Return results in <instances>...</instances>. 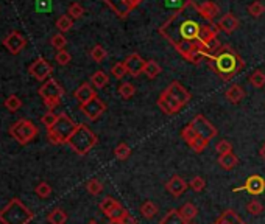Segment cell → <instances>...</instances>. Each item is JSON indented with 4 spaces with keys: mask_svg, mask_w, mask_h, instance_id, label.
I'll list each match as a JSON object with an SVG mask.
<instances>
[{
    "mask_svg": "<svg viewBox=\"0 0 265 224\" xmlns=\"http://www.w3.org/2000/svg\"><path fill=\"white\" fill-rule=\"evenodd\" d=\"M198 11V5L194 0L187 2L171 16V18L159 27V33L175 47L176 52L189 62L200 64V59L209 58L220 44L203 45L200 42V31L203 24L198 22L192 14Z\"/></svg>",
    "mask_w": 265,
    "mask_h": 224,
    "instance_id": "cell-1",
    "label": "cell"
},
{
    "mask_svg": "<svg viewBox=\"0 0 265 224\" xmlns=\"http://www.w3.org/2000/svg\"><path fill=\"white\" fill-rule=\"evenodd\" d=\"M211 69L220 76L223 81H231L239 72L243 70L245 61L242 56L232 50L228 45H220L218 49L208 58Z\"/></svg>",
    "mask_w": 265,
    "mask_h": 224,
    "instance_id": "cell-2",
    "label": "cell"
},
{
    "mask_svg": "<svg viewBox=\"0 0 265 224\" xmlns=\"http://www.w3.org/2000/svg\"><path fill=\"white\" fill-rule=\"evenodd\" d=\"M33 218L35 213L19 198H13L0 210V222L2 224H28Z\"/></svg>",
    "mask_w": 265,
    "mask_h": 224,
    "instance_id": "cell-3",
    "label": "cell"
},
{
    "mask_svg": "<svg viewBox=\"0 0 265 224\" xmlns=\"http://www.w3.org/2000/svg\"><path fill=\"white\" fill-rule=\"evenodd\" d=\"M97 143H99V137L86 125H78L73 134L70 136V139L67 140V145L78 156H86Z\"/></svg>",
    "mask_w": 265,
    "mask_h": 224,
    "instance_id": "cell-4",
    "label": "cell"
},
{
    "mask_svg": "<svg viewBox=\"0 0 265 224\" xmlns=\"http://www.w3.org/2000/svg\"><path fill=\"white\" fill-rule=\"evenodd\" d=\"M76 123L66 114V112H61L58 116L56 123L47 130V137H49L50 143L53 145H62V143H67L73 131L76 130Z\"/></svg>",
    "mask_w": 265,
    "mask_h": 224,
    "instance_id": "cell-5",
    "label": "cell"
},
{
    "mask_svg": "<svg viewBox=\"0 0 265 224\" xmlns=\"http://www.w3.org/2000/svg\"><path fill=\"white\" fill-rule=\"evenodd\" d=\"M10 134L16 142L21 143V145H28L31 140L36 139V136L39 134V130L31 120L22 119V120H18L16 123L11 125Z\"/></svg>",
    "mask_w": 265,
    "mask_h": 224,
    "instance_id": "cell-6",
    "label": "cell"
},
{
    "mask_svg": "<svg viewBox=\"0 0 265 224\" xmlns=\"http://www.w3.org/2000/svg\"><path fill=\"white\" fill-rule=\"evenodd\" d=\"M38 93H39V97L42 98L44 104L50 110H53L61 103V98L64 97V89L61 87V84L56 81V79L50 78L39 87Z\"/></svg>",
    "mask_w": 265,
    "mask_h": 224,
    "instance_id": "cell-7",
    "label": "cell"
},
{
    "mask_svg": "<svg viewBox=\"0 0 265 224\" xmlns=\"http://www.w3.org/2000/svg\"><path fill=\"white\" fill-rule=\"evenodd\" d=\"M189 126L192 128V130L201 137V139H205L208 142H211L215 136H217V128L205 117V116H195L192 119V122L189 123Z\"/></svg>",
    "mask_w": 265,
    "mask_h": 224,
    "instance_id": "cell-8",
    "label": "cell"
},
{
    "mask_svg": "<svg viewBox=\"0 0 265 224\" xmlns=\"http://www.w3.org/2000/svg\"><path fill=\"white\" fill-rule=\"evenodd\" d=\"M28 73L33 76L35 79H38V81H44L45 83L47 79H50V76L53 73V67L45 58L39 56V58H36L33 62L30 64Z\"/></svg>",
    "mask_w": 265,
    "mask_h": 224,
    "instance_id": "cell-9",
    "label": "cell"
},
{
    "mask_svg": "<svg viewBox=\"0 0 265 224\" xmlns=\"http://www.w3.org/2000/svg\"><path fill=\"white\" fill-rule=\"evenodd\" d=\"M103 2L114 11L117 18L125 19L136 7L140 5L142 0H103Z\"/></svg>",
    "mask_w": 265,
    "mask_h": 224,
    "instance_id": "cell-10",
    "label": "cell"
},
{
    "mask_svg": "<svg viewBox=\"0 0 265 224\" xmlns=\"http://www.w3.org/2000/svg\"><path fill=\"white\" fill-rule=\"evenodd\" d=\"M181 137L184 139V142L189 145L195 153H201V151H205L208 148V140L205 139H201L192 128L187 125L186 128H183V131H181Z\"/></svg>",
    "mask_w": 265,
    "mask_h": 224,
    "instance_id": "cell-11",
    "label": "cell"
},
{
    "mask_svg": "<svg viewBox=\"0 0 265 224\" xmlns=\"http://www.w3.org/2000/svg\"><path fill=\"white\" fill-rule=\"evenodd\" d=\"M4 47L5 49L11 53V55H18L21 53L24 49H25V45H27V39L24 38V35H21L19 31H11L10 35H7L4 38Z\"/></svg>",
    "mask_w": 265,
    "mask_h": 224,
    "instance_id": "cell-12",
    "label": "cell"
},
{
    "mask_svg": "<svg viewBox=\"0 0 265 224\" xmlns=\"http://www.w3.org/2000/svg\"><path fill=\"white\" fill-rule=\"evenodd\" d=\"M158 106H159V109L164 112V114H167V116L176 114V112H180V109L183 107V106L180 104V101H178L167 89H164V90L161 92L159 98H158Z\"/></svg>",
    "mask_w": 265,
    "mask_h": 224,
    "instance_id": "cell-13",
    "label": "cell"
},
{
    "mask_svg": "<svg viewBox=\"0 0 265 224\" xmlns=\"http://www.w3.org/2000/svg\"><path fill=\"white\" fill-rule=\"evenodd\" d=\"M240 190L246 191V193L253 195V196H259L265 191V179L259 174H251L242 187L236 188L234 191H240Z\"/></svg>",
    "mask_w": 265,
    "mask_h": 224,
    "instance_id": "cell-14",
    "label": "cell"
},
{
    "mask_svg": "<svg viewBox=\"0 0 265 224\" xmlns=\"http://www.w3.org/2000/svg\"><path fill=\"white\" fill-rule=\"evenodd\" d=\"M80 110L83 112V114L89 119V120H97L102 117V114L106 110V104L99 98H92L91 101L84 103V104H80Z\"/></svg>",
    "mask_w": 265,
    "mask_h": 224,
    "instance_id": "cell-15",
    "label": "cell"
},
{
    "mask_svg": "<svg viewBox=\"0 0 265 224\" xmlns=\"http://www.w3.org/2000/svg\"><path fill=\"white\" fill-rule=\"evenodd\" d=\"M123 62H125V67H127V70H128V75L136 78L140 73H144V67H145L147 61L140 56L139 53H131Z\"/></svg>",
    "mask_w": 265,
    "mask_h": 224,
    "instance_id": "cell-16",
    "label": "cell"
},
{
    "mask_svg": "<svg viewBox=\"0 0 265 224\" xmlns=\"http://www.w3.org/2000/svg\"><path fill=\"white\" fill-rule=\"evenodd\" d=\"M173 97L180 101V104L181 106H186L187 103L191 101V98H192V95L186 90V87L180 83V81H171L167 87H165Z\"/></svg>",
    "mask_w": 265,
    "mask_h": 224,
    "instance_id": "cell-17",
    "label": "cell"
},
{
    "mask_svg": "<svg viewBox=\"0 0 265 224\" xmlns=\"http://www.w3.org/2000/svg\"><path fill=\"white\" fill-rule=\"evenodd\" d=\"M187 182L181 178V176H178V174H175V176H171V178L167 181V184H165V188H167V191L171 195V196H175V198H178V196H181L184 191L187 190Z\"/></svg>",
    "mask_w": 265,
    "mask_h": 224,
    "instance_id": "cell-18",
    "label": "cell"
},
{
    "mask_svg": "<svg viewBox=\"0 0 265 224\" xmlns=\"http://www.w3.org/2000/svg\"><path fill=\"white\" fill-rule=\"evenodd\" d=\"M239 25H240L239 19H237L232 13H226V14H223L222 18L218 19V22H217L218 30L225 31L226 35H231L232 31H236V30L239 28Z\"/></svg>",
    "mask_w": 265,
    "mask_h": 224,
    "instance_id": "cell-19",
    "label": "cell"
},
{
    "mask_svg": "<svg viewBox=\"0 0 265 224\" xmlns=\"http://www.w3.org/2000/svg\"><path fill=\"white\" fill-rule=\"evenodd\" d=\"M198 13L205 21H208L209 24L214 22V19L220 13V7H218L212 0H208V2H203L201 5H198Z\"/></svg>",
    "mask_w": 265,
    "mask_h": 224,
    "instance_id": "cell-20",
    "label": "cell"
},
{
    "mask_svg": "<svg viewBox=\"0 0 265 224\" xmlns=\"http://www.w3.org/2000/svg\"><path fill=\"white\" fill-rule=\"evenodd\" d=\"M218 27L217 24H208L203 25L201 31H200V42L203 45H212L217 42V36H218Z\"/></svg>",
    "mask_w": 265,
    "mask_h": 224,
    "instance_id": "cell-21",
    "label": "cell"
},
{
    "mask_svg": "<svg viewBox=\"0 0 265 224\" xmlns=\"http://www.w3.org/2000/svg\"><path fill=\"white\" fill-rule=\"evenodd\" d=\"M73 97L76 98V101L80 104H84V103L91 101L92 98H96L97 93H96V89H94V86L91 83H83L73 92Z\"/></svg>",
    "mask_w": 265,
    "mask_h": 224,
    "instance_id": "cell-22",
    "label": "cell"
},
{
    "mask_svg": "<svg viewBox=\"0 0 265 224\" xmlns=\"http://www.w3.org/2000/svg\"><path fill=\"white\" fill-rule=\"evenodd\" d=\"M225 97H226V100H228L229 103L237 104V103H240V101L245 98V90H243V87H242L240 84H232V86L226 90Z\"/></svg>",
    "mask_w": 265,
    "mask_h": 224,
    "instance_id": "cell-23",
    "label": "cell"
},
{
    "mask_svg": "<svg viewBox=\"0 0 265 224\" xmlns=\"http://www.w3.org/2000/svg\"><path fill=\"white\" fill-rule=\"evenodd\" d=\"M218 165H220L223 170L229 171L232 170L234 167H236L239 164V157L234 154V153H228V154H222V156H218Z\"/></svg>",
    "mask_w": 265,
    "mask_h": 224,
    "instance_id": "cell-24",
    "label": "cell"
},
{
    "mask_svg": "<svg viewBox=\"0 0 265 224\" xmlns=\"http://www.w3.org/2000/svg\"><path fill=\"white\" fill-rule=\"evenodd\" d=\"M217 224H246L232 209H228L222 213V216L215 221Z\"/></svg>",
    "mask_w": 265,
    "mask_h": 224,
    "instance_id": "cell-25",
    "label": "cell"
},
{
    "mask_svg": "<svg viewBox=\"0 0 265 224\" xmlns=\"http://www.w3.org/2000/svg\"><path fill=\"white\" fill-rule=\"evenodd\" d=\"M159 224H187V221L181 216L180 210L171 209L161 218Z\"/></svg>",
    "mask_w": 265,
    "mask_h": 224,
    "instance_id": "cell-26",
    "label": "cell"
},
{
    "mask_svg": "<svg viewBox=\"0 0 265 224\" xmlns=\"http://www.w3.org/2000/svg\"><path fill=\"white\" fill-rule=\"evenodd\" d=\"M109 83V75H106L103 70H97V72H94L92 76H91V84L94 87H97V89H103L106 87Z\"/></svg>",
    "mask_w": 265,
    "mask_h": 224,
    "instance_id": "cell-27",
    "label": "cell"
},
{
    "mask_svg": "<svg viewBox=\"0 0 265 224\" xmlns=\"http://www.w3.org/2000/svg\"><path fill=\"white\" fill-rule=\"evenodd\" d=\"M180 210V213H181V216L187 221V222H191L192 219H195L197 218V215H198V209H197V205L195 204H192V202H186L181 209H178Z\"/></svg>",
    "mask_w": 265,
    "mask_h": 224,
    "instance_id": "cell-28",
    "label": "cell"
},
{
    "mask_svg": "<svg viewBox=\"0 0 265 224\" xmlns=\"http://www.w3.org/2000/svg\"><path fill=\"white\" fill-rule=\"evenodd\" d=\"M158 212H159L158 205H156L154 202H151V201H145L142 205H140V215H142L144 218H147V219L154 218L156 215H158Z\"/></svg>",
    "mask_w": 265,
    "mask_h": 224,
    "instance_id": "cell-29",
    "label": "cell"
},
{
    "mask_svg": "<svg viewBox=\"0 0 265 224\" xmlns=\"http://www.w3.org/2000/svg\"><path fill=\"white\" fill-rule=\"evenodd\" d=\"M47 221L50 224H66L67 221V213L62 209H53L49 216H47Z\"/></svg>",
    "mask_w": 265,
    "mask_h": 224,
    "instance_id": "cell-30",
    "label": "cell"
},
{
    "mask_svg": "<svg viewBox=\"0 0 265 224\" xmlns=\"http://www.w3.org/2000/svg\"><path fill=\"white\" fill-rule=\"evenodd\" d=\"M73 27V19L70 18L69 14H62L58 18L56 21V28L61 31V33H67V31H70Z\"/></svg>",
    "mask_w": 265,
    "mask_h": 224,
    "instance_id": "cell-31",
    "label": "cell"
},
{
    "mask_svg": "<svg viewBox=\"0 0 265 224\" xmlns=\"http://www.w3.org/2000/svg\"><path fill=\"white\" fill-rule=\"evenodd\" d=\"M248 81H249V84H251L253 87L260 89V87L265 86V73L257 69V70H254L251 75L248 76Z\"/></svg>",
    "mask_w": 265,
    "mask_h": 224,
    "instance_id": "cell-32",
    "label": "cell"
},
{
    "mask_svg": "<svg viewBox=\"0 0 265 224\" xmlns=\"http://www.w3.org/2000/svg\"><path fill=\"white\" fill-rule=\"evenodd\" d=\"M119 95L123 100H130L131 97H134L136 93V86L133 83H122L117 89Z\"/></svg>",
    "mask_w": 265,
    "mask_h": 224,
    "instance_id": "cell-33",
    "label": "cell"
},
{
    "mask_svg": "<svg viewBox=\"0 0 265 224\" xmlns=\"http://www.w3.org/2000/svg\"><path fill=\"white\" fill-rule=\"evenodd\" d=\"M119 204H120V202H119L117 199H114V198H111V196H106V198L99 204V209L108 216L109 213H111V210L116 209V207H117Z\"/></svg>",
    "mask_w": 265,
    "mask_h": 224,
    "instance_id": "cell-34",
    "label": "cell"
},
{
    "mask_svg": "<svg viewBox=\"0 0 265 224\" xmlns=\"http://www.w3.org/2000/svg\"><path fill=\"white\" fill-rule=\"evenodd\" d=\"M144 73L150 78V79H154L161 73V66L156 61H147L145 62V67H144Z\"/></svg>",
    "mask_w": 265,
    "mask_h": 224,
    "instance_id": "cell-35",
    "label": "cell"
},
{
    "mask_svg": "<svg viewBox=\"0 0 265 224\" xmlns=\"http://www.w3.org/2000/svg\"><path fill=\"white\" fill-rule=\"evenodd\" d=\"M91 58H92V61H96L97 64H100V62H103L106 58H108V52L103 49L102 45H94L92 47V50H91Z\"/></svg>",
    "mask_w": 265,
    "mask_h": 224,
    "instance_id": "cell-36",
    "label": "cell"
},
{
    "mask_svg": "<svg viewBox=\"0 0 265 224\" xmlns=\"http://www.w3.org/2000/svg\"><path fill=\"white\" fill-rule=\"evenodd\" d=\"M114 156L119 159V161H127V159L131 156V148L127 145V143H119V145L114 148Z\"/></svg>",
    "mask_w": 265,
    "mask_h": 224,
    "instance_id": "cell-37",
    "label": "cell"
},
{
    "mask_svg": "<svg viewBox=\"0 0 265 224\" xmlns=\"http://www.w3.org/2000/svg\"><path fill=\"white\" fill-rule=\"evenodd\" d=\"M86 190L89 191L91 195H94V196H97V195H100L102 191H103V184L99 181V179H89L87 182H86Z\"/></svg>",
    "mask_w": 265,
    "mask_h": 224,
    "instance_id": "cell-38",
    "label": "cell"
},
{
    "mask_svg": "<svg viewBox=\"0 0 265 224\" xmlns=\"http://www.w3.org/2000/svg\"><path fill=\"white\" fill-rule=\"evenodd\" d=\"M263 13H265V7L262 2H259V0H254L251 5H248V14L251 16V18H260Z\"/></svg>",
    "mask_w": 265,
    "mask_h": 224,
    "instance_id": "cell-39",
    "label": "cell"
},
{
    "mask_svg": "<svg viewBox=\"0 0 265 224\" xmlns=\"http://www.w3.org/2000/svg\"><path fill=\"white\" fill-rule=\"evenodd\" d=\"M67 14L70 16L72 19H80V18H83V14H84V8H83L81 4L73 2V4L69 5V8H67Z\"/></svg>",
    "mask_w": 265,
    "mask_h": 224,
    "instance_id": "cell-40",
    "label": "cell"
},
{
    "mask_svg": "<svg viewBox=\"0 0 265 224\" xmlns=\"http://www.w3.org/2000/svg\"><path fill=\"white\" fill-rule=\"evenodd\" d=\"M4 104H5V107H7L8 110L16 112V110H19V109H21L22 101H21V98L18 97V95H10V97H7V100H5Z\"/></svg>",
    "mask_w": 265,
    "mask_h": 224,
    "instance_id": "cell-41",
    "label": "cell"
},
{
    "mask_svg": "<svg viewBox=\"0 0 265 224\" xmlns=\"http://www.w3.org/2000/svg\"><path fill=\"white\" fill-rule=\"evenodd\" d=\"M50 44H52V47L55 50H64V47L67 45V39H66V36L62 35V33H58V35H53L52 36V39H50Z\"/></svg>",
    "mask_w": 265,
    "mask_h": 224,
    "instance_id": "cell-42",
    "label": "cell"
},
{
    "mask_svg": "<svg viewBox=\"0 0 265 224\" xmlns=\"http://www.w3.org/2000/svg\"><path fill=\"white\" fill-rule=\"evenodd\" d=\"M127 215H128L127 209H125V207H123L122 204H119V205L116 207V209L111 210V213L108 215V218H109V221H116V219H117V221H122Z\"/></svg>",
    "mask_w": 265,
    "mask_h": 224,
    "instance_id": "cell-43",
    "label": "cell"
},
{
    "mask_svg": "<svg viewBox=\"0 0 265 224\" xmlns=\"http://www.w3.org/2000/svg\"><path fill=\"white\" fill-rule=\"evenodd\" d=\"M111 75H114V78L117 79H123L125 76L128 75V70L125 67V62H117L111 67Z\"/></svg>",
    "mask_w": 265,
    "mask_h": 224,
    "instance_id": "cell-44",
    "label": "cell"
},
{
    "mask_svg": "<svg viewBox=\"0 0 265 224\" xmlns=\"http://www.w3.org/2000/svg\"><path fill=\"white\" fill-rule=\"evenodd\" d=\"M35 191H36V195L39 196V198H49L50 195H52V187H50V184H47V182H39L38 185H36V188H35Z\"/></svg>",
    "mask_w": 265,
    "mask_h": 224,
    "instance_id": "cell-45",
    "label": "cell"
},
{
    "mask_svg": "<svg viewBox=\"0 0 265 224\" xmlns=\"http://www.w3.org/2000/svg\"><path fill=\"white\" fill-rule=\"evenodd\" d=\"M189 187L195 191V193H200V191L205 190L206 187V181L201 178V176H194V178L191 179L189 182Z\"/></svg>",
    "mask_w": 265,
    "mask_h": 224,
    "instance_id": "cell-46",
    "label": "cell"
},
{
    "mask_svg": "<svg viewBox=\"0 0 265 224\" xmlns=\"http://www.w3.org/2000/svg\"><path fill=\"white\" fill-rule=\"evenodd\" d=\"M56 120H58V116L55 114V112H52V110L45 112V114L41 117V123L47 128V130H49V128H52L56 123Z\"/></svg>",
    "mask_w": 265,
    "mask_h": 224,
    "instance_id": "cell-47",
    "label": "cell"
},
{
    "mask_svg": "<svg viewBox=\"0 0 265 224\" xmlns=\"http://www.w3.org/2000/svg\"><path fill=\"white\" fill-rule=\"evenodd\" d=\"M246 210L251 213V215L257 216V215H260V213L263 212V205H262L257 199H253V201H249V202L246 204Z\"/></svg>",
    "mask_w": 265,
    "mask_h": 224,
    "instance_id": "cell-48",
    "label": "cell"
},
{
    "mask_svg": "<svg viewBox=\"0 0 265 224\" xmlns=\"http://www.w3.org/2000/svg\"><path fill=\"white\" fill-rule=\"evenodd\" d=\"M55 61L59 64V66H67V64L72 61V56H70V53L66 52V50H59V52L56 53V56H55Z\"/></svg>",
    "mask_w": 265,
    "mask_h": 224,
    "instance_id": "cell-49",
    "label": "cell"
},
{
    "mask_svg": "<svg viewBox=\"0 0 265 224\" xmlns=\"http://www.w3.org/2000/svg\"><path fill=\"white\" fill-rule=\"evenodd\" d=\"M215 150H217V153L218 154H228V153H232V145L228 142V140H220L217 143V147H215Z\"/></svg>",
    "mask_w": 265,
    "mask_h": 224,
    "instance_id": "cell-50",
    "label": "cell"
},
{
    "mask_svg": "<svg viewBox=\"0 0 265 224\" xmlns=\"http://www.w3.org/2000/svg\"><path fill=\"white\" fill-rule=\"evenodd\" d=\"M122 221H123V224H137V219H136L134 216H131L130 213H128L127 216H125Z\"/></svg>",
    "mask_w": 265,
    "mask_h": 224,
    "instance_id": "cell-51",
    "label": "cell"
},
{
    "mask_svg": "<svg viewBox=\"0 0 265 224\" xmlns=\"http://www.w3.org/2000/svg\"><path fill=\"white\" fill-rule=\"evenodd\" d=\"M259 156L263 159V161H265V143H263V147L260 148V151H259Z\"/></svg>",
    "mask_w": 265,
    "mask_h": 224,
    "instance_id": "cell-52",
    "label": "cell"
},
{
    "mask_svg": "<svg viewBox=\"0 0 265 224\" xmlns=\"http://www.w3.org/2000/svg\"><path fill=\"white\" fill-rule=\"evenodd\" d=\"M108 224H123V221H117V219H116V221H109Z\"/></svg>",
    "mask_w": 265,
    "mask_h": 224,
    "instance_id": "cell-53",
    "label": "cell"
},
{
    "mask_svg": "<svg viewBox=\"0 0 265 224\" xmlns=\"http://www.w3.org/2000/svg\"><path fill=\"white\" fill-rule=\"evenodd\" d=\"M87 224H99V222H97V221H96V219H91V221H89V222H87Z\"/></svg>",
    "mask_w": 265,
    "mask_h": 224,
    "instance_id": "cell-54",
    "label": "cell"
},
{
    "mask_svg": "<svg viewBox=\"0 0 265 224\" xmlns=\"http://www.w3.org/2000/svg\"><path fill=\"white\" fill-rule=\"evenodd\" d=\"M187 224H195V222H187Z\"/></svg>",
    "mask_w": 265,
    "mask_h": 224,
    "instance_id": "cell-55",
    "label": "cell"
}]
</instances>
